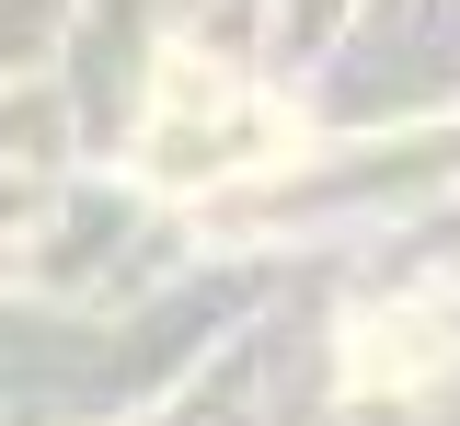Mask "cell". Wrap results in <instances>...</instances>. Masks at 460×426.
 Listing matches in <instances>:
<instances>
[{"instance_id":"obj_1","label":"cell","mask_w":460,"mask_h":426,"mask_svg":"<svg viewBox=\"0 0 460 426\" xmlns=\"http://www.w3.org/2000/svg\"><path fill=\"white\" fill-rule=\"evenodd\" d=\"M288 138L299 127L253 93V81H230L219 58H172L162 69V93H150V173L162 184H230V173H253V162H288Z\"/></svg>"},{"instance_id":"obj_2","label":"cell","mask_w":460,"mask_h":426,"mask_svg":"<svg viewBox=\"0 0 460 426\" xmlns=\"http://www.w3.org/2000/svg\"><path fill=\"white\" fill-rule=\"evenodd\" d=\"M426 358H438V346H426V311H392L380 346H357V380H414Z\"/></svg>"}]
</instances>
